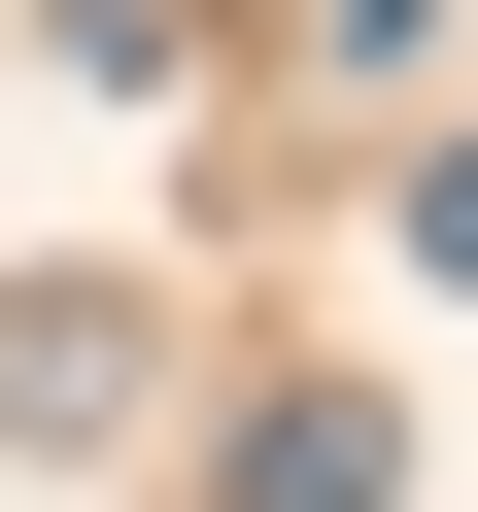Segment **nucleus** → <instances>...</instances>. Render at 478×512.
Instances as JSON below:
<instances>
[{
	"instance_id": "nucleus-1",
	"label": "nucleus",
	"mask_w": 478,
	"mask_h": 512,
	"mask_svg": "<svg viewBox=\"0 0 478 512\" xmlns=\"http://www.w3.org/2000/svg\"><path fill=\"white\" fill-rule=\"evenodd\" d=\"M205 512H410V410L376 376H274V410L205 444Z\"/></svg>"
},
{
	"instance_id": "nucleus-2",
	"label": "nucleus",
	"mask_w": 478,
	"mask_h": 512,
	"mask_svg": "<svg viewBox=\"0 0 478 512\" xmlns=\"http://www.w3.org/2000/svg\"><path fill=\"white\" fill-rule=\"evenodd\" d=\"M171 376V308H103V274H35V308H0V444H103Z\"/></svg>"
},
{
	"instance_id": "nucleus-3",
	"label": "nucleus",
	"mask_w": 478,
	"mask_h": 512,
	"mask_svg": "<svg viewBox=\"0 0 478 512\" xmlns=\"http://www.w3.org/2000/svg\"><path fill=\"white\" fill-rule=\"evenodd\" d=\"M410 274H478V137H444V171H410Z\"/></svg>"
}]
</instances>
